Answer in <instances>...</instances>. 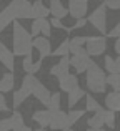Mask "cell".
<instances>
[{
  "instance_id": "6da1fadb",
  "label": "cell",
  "mask_w": 120,
  "mask_h": 131,
  "mask_svg": "<svg viewBox=\"0 0 120 131\" xmlns=\"http://www.w3.org/2000/svg\"><path fill=\"white\" fill-rule=\"evenodd\" d=\"M12 28H13L12 30L13 57H29V55H32V37H30V33L17 20L12 23Z\"/></svg>"
},
{
  "instance_id": "7a4b0ae2",
  "label": "cell",
  "mask_w": 120,
  "mask_h": 131,
  "mask_svg": "<svg viewBox=\"0 0 120 131\" xmlns=\"http://www.w3.org/2000/svg\"><path fill=\"white\" fill-rule=\"evenodd\" d=\"M85 85H87L88 91L92 93H105V71L95 63L94 60L90 61L88 68L85 70Z\"/></svg>"
},
{
  "instance_id": "3957f363",
  "label": "cell",
  "mask_w": 120,
  "mask_h": 131,
  "mask_svg": "<svg viewBox=\"0 0 120 131\" xmlns=\"http://www.w3.org/2000/svg\"><path fill=\"white\" fill-rule=\"evenodd\" d=\"M22 88H25L27 91H29V95L33 96V98H37L42 105H45V106L49 105V100H50V95H52V93H50V90L37 77H33V75H25L23 80H22Z\"/></svg>"
},
{
  "instance_id": "277c9868",
  "label": "cell",
  "mask_w": 120,
  "mask_h": 131,
  "mask_svg": "<svg viewBox=\"0 0 120 131\" xmlns=\"http://www.w3.org/2000/svg\"><path fill=\"white\" fill-rule=\"evenodd\" d=\"M87 22L90 23L102 37L107 35V32H108V28H107V8H105L104 3H100V5L87 17Z\"/></svg>"
},
{
  "instance_id": "5b68a950",
  "label": "cell",
  "mask_w": 120,
  "mask_h": 131,
  "mask_svg": "<svg viewBox=\"0 0 120 131\" xmlns=\"http://www.w3.org/2000/svg\"><path fill=\"white\" fill-rule=\"evenodd\" d=\"M85 45H87L85 51L88 57H100L107 50V38L102 35H88Z\"/></svg>"
},
{
  "instance_id": "8992f818",
  "label": "cell",
  "mask_w": 120,
  "mask_h": 131,
  "mask_svg": "<svg viewBox=\"0 0 120 131\" xmlns=\"http://www.w3.org/2000/svg\"><path fill=\"white\" fill-rule=\"evenodd\" d=\"M13 13H15V20H29L32 18V3L29 0H12L10 2Z\"/></svg>"
},
{
  "instance_id": "52a82bcc",
  "label": "cell",
  "mask_w": 120,
  "mask_h": 131,
  "mask_svg": "<svg viewBox=\"0 0 120 131\" xmlns=\"http://www.w3.org/2000/svg\"><path fill=\"white\" fill-rule=\"evenodd\" d=\"M67 10L75 20L85 18L88 13V0H68Z\"/></svg>"
},
{
  "instance_id": "ba28073f",
  "label": "cell",
  "mask_w": 120,
  "mask_h": 131,
  "mask_svg": "<svg viewBox=\"0 0 120 131\" xmlns=\"http://www.w3.org/2000/svg\"><path fill=\"white\" fill-rule=\"evenodd\" d=\"M49 128L55 129V131H63L67 128H72L70 123H68V118H67V113L65 111H55V113H50V125Z\"/></svg>"
},
{
  "instance_id": "9c48e42d",
  "label": "cell",
  "mask_w": 120,
  "mask_h": 131,
  "mask_svg": "<svg viewBox=\"0 0 120 131\" xmlns=\"http://www.w3.org/2000/svg\"><path fill=\"white\" fill-rule=\"evenodd\" d=\"M32 48H37L40 53V61H43L47 57H50L52 53V42L49 38H43V37H37V38H32Z\"/></svg>"
},
{
  "instance_id": "30bf717a",
  "label": "cell",
  "mask_w": 120,
  "mask_h": 131,
  "mask_svg": "<svg viewBox=\"0 0 120 131\" xmlns=\"http://www.w3.org/2000/svg\"><path fill=\"white\" fill-rule=\"evenodd\" d=\"M70 73V65H68V57L65 58H60V61H57L55 65H52L50 67V75L52 77H55L57 80L62 77H65V75Z\"/></svg>"
},
{
  "instance_id": "8fae6325",
  "label": "cell",
  "mask_w": 120,
  "mask_h": 131,
  "mask_svg": "<svg viewBox=\"0 0 120 131\" xmlns=\"http://www.w3.org/2000/svg\"><path fill=\"white\" fill-rule=\"evenodd\" d=\"M0 63L7 68L10 73L13 71V67H15V57H13L12 50H8L3 43H0Z\"/></svg>"
},
{
  "instance_id": "7c38bea8",
  "label": "cell",
  "mask_w": 120,
  "mask_h": 131,
  "mask_svg": "<svg viewBox=\"0 0 120 131\" xmlns=\"http://www.w3.org/2000/svg\"><path fill=\"white\" fill-rule=\"evenodd\" d=\"M59 88H60V91L70 93L72 90L78 88V77L77 75L68 73V75H65V77L59 78Z\"/></svg>"
},
{
  "instance_id": "4fadbf2b",
  "label": "cell",
  "mask_w": 120,
  "mask_h": 131,
  "mask_svg": "<svg viewBox=\"0 0 120 131\" xmlns=\"http://www.w3.org/2000/svg\"><path fill=\"white\" fill-rule=\"evenodd\" d=\"M13 22H15V13H13L12 7H10V3H8L7 7H3V8L0 10V33L8 25H12Z\"/></svg>"
},
{
  "instance_id": "5bb4252c",
  "label": "cell",
  "mask_w": 120,
  "mask_h": 131,
  "mask_svg": "<svg viewBox=\"0 0 120 131\" xmlns=\"http://www.w3.org/2000/svg\"><path fill=\"white\" fill-rule=\"evenodd\" d=\"M90 57H68V65L75 68V71L78 73H85V70L90 65Z\"/></svg>"
},
{
  "instance_id": "9a60e30c",
  "label": "cell",
  "mask_w": 120,
  "mask_h": 131,
  "mask_svg": "<svg viewBox=\"0 0 120 131\" xmlns=\"http://www.w3.org/2000/svg\"><path fill=\"white\" fill-rule=\"evenodd\" d=\"M49 12H50V15H52V18H57V20H63L65 17L68 15L67 7H65L60 0H52V2H50Z\"/></svg>"
},
{
  "instance_id": "2e32d148",
  "label": "cell",
  "mask_w": 120,
  "mask_h": 131,
  "mask_svg": "<svg viewBox=\"0 0 120 131\" xmlns=\"http://www.w3.org/2000/svg\"><path fill=\"white\" fill-rule=\"evenodd\" d=\"M50 12L45 5H43L42 0H35L32 3V20H43V18H49Z\"/></svg>"
},
{
  "instance_id": "e0dca14e",
  "label": "cell",
  "mask_w": 120,
  "mask_h": 131,
  "mask_svg": "<svg viewBox=\"0 0 120 131\" xmlns=\"http://www.w3.org/2000/svg\"><path fill=\"white\" fill-rule=\"evenodd\" d=\"M10 119H12V131H33L30 126L25 125L23 115L20 111H13L12 116H10Z\"/></svg>"
},
{
  "instance_id": "ac0fdd59",
  "label": "cell",
  "mask_w": 120,
  "mask_h": 131,
  "mask_svg": "<svg viewBox=\"0 0 120 131\" xmlns=\"http://www.w3.org/2000/svg\"><path fill=\"white\" fill-rule=\"evenodd\" d=\"M105 106H107L108 111L118 113L120 110V93L117 91H110L105 95Z\"/></svg>"
},
{
  "instance_id": "d6986e66",
  "label": "cell",
  "mask_w": 120,
  "mask_h": 131,
  "mask_svg": "<svg viewBox=\"0 0 120 131\" xmlns=\"http://www.w3.org/2000/svg\"><path fill=\"white\" fill-rule=\"evenodd\" d=\"M13 86H15V77H13V73H10V71H7V73L2 75V78H0V93H10L13 91Z\"/></svg>"
},
{
  "instance_id": "ffe728a7",
  "label": "cell",
  "mask_w": 120,
  "mask_h": 131,
  "mask_svg": "<svg viewBox=\"0 0 120 131\" xmlns=\"http://www.w3.org/2000/svg\"><path fill=\"white\" fill-rule=\"evenodd\" d=\"M104 67H105V70L108 71V75H120V58L117 57L114 60L112 55H105Z\"/></svg>"
},
{
  "instance_id": "44dd1931",
  "label": "cell",
  "mask_w": 120,
  "mask_h": 131,
  "mask_svg": "<svg viewBox=\"0 0 120 131\" xmlns=\"http://www.w3.org/2000/svg\"><path fill=\"white\" fill-rule=\"evenodd\" d=\"M32 119L40 126V128L47 129V128H49V125H50V111H47V110H39V111H33Z\"/></svg>"
},
{
  "instance_id": "7402d4cb",
  "label": "cell",
  "mask_w": 120,
  "mask_h": 131,
  "mask_svg": "<svg viewBox=\"0 0 120 131\" xmlns=\"http://www.w3.org/2000/svg\"><path fill=\"white\" fill-rule=\"evenodd\" d=\"M29 91H27L25 88H19V90H15L13 91V101H12V106H13V111H19V108L23 105V103L29 100Z\"/></svg>"
},
{
  "instance_id": "603a6c76",
  "label": "cell",
  "mask_w": 120,
  "mask_h": 131,
  "mask_svg": "<svg viewBox=\"0 0 120 131\" xmlns=\"http://www.w3.org/2000/svg\"><path fill=\"white\" fill-rule=\"evenodd\" d=\"M87 125H88L90 129H102L104 128V110L94 113V115L87 119Z\"/></svg>"
},
{
  "instance_id": "cb8c5ba5",
  "label": "cell",
  "mask_w": 120,
  "mask_h": 131,
  "mask_svg": "<svg viewBox=\"0 0 120 131\" xmlns=\"http://www.w3.org/2000/svg\"><path fill=\"white\" fill-rule=\"evenodd\" d=\"M87 95L85 93V90H82L80 86L78 88H75V90H72L70 93H68V98H67V103H68V106H70L72 110H73V106L77 105L80 100H84V96Z\"/></svg>"
},
{
  "instance_id": "d4e9b609",
  "label": "cell",
  "mask_w": 120,
  "mask_h": 131,
  "mask_svg": "<svg viewBox=\"0 0 120 131\" xmlns=\"http://www.w3.org/2000/svg\"><path fill=\"white\" fill-rule=\"evenodd\" d=\"M84 98H85V110H84L85 113H87V111H90V113H97V111H100V110H104V108L100 106V103H98L92 95H85Z\"/></svg>"
},
{
  "instance_id": "484cf974",
  "label": "cell",
  "mask_w": 120,
  "mask_h": 131,
  "mask_svg": "<svg viewBox=\"0 0 120 131\" xmlns=\"http://www.w3.org/2000/svg\"><path fill=\"white\" fill-rule=\"evenodd\" d=\"M60 103H62V95L60 93H52L49 100V105H47V108H49L47 111H50V113L60 111Z\"/></svg>"
},
{
  "instance_id": "4316f807",
  "label": "cell",
  "mask_w": 120,
  "mask_h": 131,
  "mask_svg": "<svg viewBox=\"0 0 120 131\" xmlns=\"http://www.w3.org/2000/svg\"><path fill=\"white\" fill-rule=\"evenodd\" d=\"M50 57H59V58L68 57V38H63V40H62L59 47H57L55 50L50 53Z\"/></svg>"
},
{
  "instance_id": "83f0119b",
  "label": "cell",
  "mask_w": 120,
  "mask_h": 131,
  "mask_svg": "<svg viewBox=\"0 0 120 131\" xmlns=\"http://www.w3.org/2000/svg\"><path fill=\"white\" fill-rule=\"evenodd\" d=\"M104 126H108V128H117V113L108 111V110H104Z\"/></svg>"
},
{
  "instance_id": "f1b7e54d",
  "label": "cell",
  "mask_w": 120,
  "mask_h": 131,
  "mask_svg": "<svg viewBox=\"0 0 120 131\" xmlns=\"http://www.w3.org/2000/svg\"><path fill=\"white\" fill-rule=\"evenodd\" d=\"M105 85L112 86V91H117L120 90V75H105Z\"/></svg>"
},
{
  "instance_id": "f546056e",
  "label": "cell",
  "mask_w": 120,
  "mask_h": 131,
  "mask_svg": "<svg viewBox=\"0 0 120 131\" xmlns=\"http://www.w3.org/2000/svg\"><path fill=\"white\" fill-rule=\"evenodd\" d=\"M85 115L84 110H70V111L67 113V118H68V123H70V126H73L75 123H78V119L82 118V116Z\"/></svg>"
},
{
  "instance_id": "4dcf8cb0",
  "label": "cell",
  "mask_w": 120,
  "mask_h": 131,
  "mask_svg": "<svg viewBox=\"0 0 120 131\" xmlns=\"http://www.w3.org/2000/svg\"><path fill=\"white\" fill-rule=\"evenodd\" d=\"M22 68L27 71V75H33V60H32V55L29 57H23V61H22Z\"/></svg>"
},
{
  "instance_id": "1f68e13d",
  "label": "cell",
  "mask_w": 120,
  "mask_h": 131,
  "mask_svg": "<svg viewBox=\"0 0 120 131\" xmlns=\"http://www.w3.org/2000/svg\"><path fill=\"white\" fill-rule=\"evenodd\" d=\"M118 35H120V23L117 22V23H115V25H114V27H112V28L107 32L105 38L108 37V38H115V40H117V38H118Z\"/></svg>"
},
{
  "instance_id": "d6a6232c",
  "label": "cell",
  "mask_w": 120,
  "mask_h": 131,
  "mask_svg": "<svg viewBox=\"0 0 120 131\" xmlns=\"http://www.w3.org/2000/svg\"><path fill=\"white\" fill-rule=\"evenodd\" d=\"M0 131H12V119L10 118L0 119Z\"/></svg>"
},
{
  "instance_id": "836d02e7",
  "label": "cell",
  "mask_w": 120,
  "mask_h": 131,
  "mask_svg": "<svg viewBox=\"0 0 120 131\" xmlns=\"http://www.w3.org/2000/svg\"><path fill=\"white\" fill-rule=\"evenodd\" d=\"M85 42H87V37H73L72 40H68V43L75 45V47H84Z\"/></svg>"
},
{
  "instance_id": "e575fe53",
  "label": "cell",
  "mask_w": 120,
  "mask_h": 131,
  "mask_svg": "<svg viewBox=\"0 0 120 131\" xmlns=\"http://www.w3.org/2000/svg\"><path fill=\"white\" fill-rule=\"evenodd\" d=\"M105 8H110V10H117L120 8V0H107V2H104Z\"/></svg>"
},
{
  "instance_id": "d590c367",
  "label": "cell",
  "mask_w": 120,
  "mask_h": 131,
  "mask_svg": "<svg viewBox=\"0 0 120 131\" xmlns=\"http://www.w3.org/2000/svg\"><path fill=\"white\" fill-rule=\"evenodd\" d=\"M85 25H87V18H80V20H75L73 27H68V30L73 32V30H78V28H82V27H85Z\"/></svg>"
},
{
  "instance_id": "8d00e7d4",
  "label": "cell",
  "mask_w": 120,
  "mask_h": 131,
  "mask_svg": "<svg viewBox=\"0 0 120 131\" xmlns=\"http://www.w3.org/2000/svg\"><path fill=\"white\" fill-rule=\"evenodd\" d=\"M0 111H10V108L7 106V103H5V95H2L0 93Z\"/></svg>"
},
{
  "instance_id": "74e56055",
  "label": "cell",
  "mask_w": 120,
  "mask_h": 131,
  "mask_svg": "<svg viewBox=\"0 0 120 131\" xmlns=\"http://www.w3.org/2000/svg\"><path fill=\"white\" fill-rule=\"evenodd\" d=\"M42 63H43V61H35V63H33V68H32V70H33V77H35V73H39V71H40V68H42Z\"/></svg>"
},
{
  "instance_id": "f35d334b",
  "label": "cell",
  "mask_w": 120,
  "mask_h": 131,
  "mask_svg": "<svg viewBox=\"0 0 120 131\" xmlns=\"http://www.w3.org/2000/svg\"><path fill=\"white\" fill-rule=\"evenodd\" d=\"M114 50H115V53H117V55H120V40L118 38L114 42Z\"/></svg>"
},
{
  "instance_id": "ab89813d",
  "label": "cell",
  "mask_w": 120,
  "mask_h": 131,
  "mask_svg": "<svg viewBox=\"0 0 120 131\" xmlns=\"http://www.w3.org/2000/svg\"><path fill=\"white\" fill-rule=\"evenodd\" d=\"M87 131H105V129H104V128H102V129H90V128H88Z\"/></svg>"
},
{
  "instance_id": "60d3db41",
  "label": "cell",
  "mask_w": 120,
  "mask_h": 131,
  "mask_svg": "<svg viewBox=\"0 0 120 131\" xmlns=\"http://www.w3.org/2000/svg\"><path fill=\"white\" fill-rule=\"evenodd\" d=\"M33 131H47V129H43V128H39V129H33Z\"/></svg>"
},
{
  "instance_id": "b9f144b4",
  "label": "cell",
  "mask_w": 120,
  "mask_h": 131,
  "mask_svg": "<svg viewBox=\"0 0 120 131\" xmlns=\"http://www.w3.org/2000/svg\"><path fill=\"white\" fill-rule=\"evenodd\" d=\"M63 131H75L73 128H67V129H63Z\"/></svg>"
},
{
  "instance_id": "7bdbcfd3",
  "label": "cell",
  "mask_w": 120,
  "mask_h": 131,
  "mask_svg": "<svg viewBox=\"0 0 120 131\" xmlns=\"http://www.w3.org/2000/svg\"><path fill=\"white\" fill-rule=\"evenodd\" d=\"M94 2H107V0H94Z\"/></svg>"
},
{
  "instance_id": "ee69618b",
  "label": "cell",
  "mask_w": 120,
  "mask_h": 131,
  "mask_svg": "<svg viewBox=\"0 0 120 131\" xmlns=\"http://www.w3.org/2000/svg\"><path fill=\"white\" fill-rule=\"evenodd\" d=\"M29 2H30V0H29Z\"/></svg>"
},
{
  "instance_id": "f6af8a7d",
  "label": "cell",
  "mask_w": 120,
  "mask_h": 131,
  "mask_svg": "<svg viewBox=\"0 0 120 131\" xmlns=\"http://www.w3.org/2000/svg\"><path fill=\"white\" fill-rule=\"evenodd\" d=\"M0 43H2V42H0Z\"/></svg>"
}]
</instances>
